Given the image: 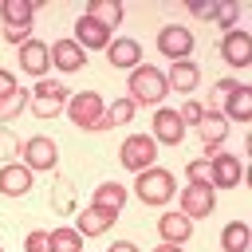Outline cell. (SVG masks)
Returning <instances> with one entry per match:
<instances>
[{
    "instance_id": "38",
    "label": "cell",
    "mask_w": 252,
    "mask_h": 252,
    "mask_svg": "<svg viewBox=\"0 0 252 252\" xmlns=\"http://www.w3.org/2000/svg\"><path fill=\"white\" fill-rule=\"evenodd\" d=\"M4 39L20 47V43H28V39H32V28H4Z\"/></svg>"
},
{
    "instance_id": "31",
    "label": "cell",
    "mask_w": 252,
    "mask_h": 252,
    "mask_svg": "<svg viewBox=\"0 0 252 252\" xmlns=\"http://www.w3.org/2000/svg\"><path fill=\"white\" fill-rule=\"evenodd\" d=\"M55 193H51V205L59 209V213H71V181H63V177H55V185H51Z\"/></svg>"
},
{
    "instance_id": "17",
    "label": "cell",
    "mask_w": 252,
    "mask_h": 252,
    "mask_svg": "<svg viewBox=\"0 0 252 252\" xmlns=\"http://www.w3.org/2000/svg\"><path fill=\"white\" fill-rule=\"evenodd\" d=\"M165 83H169V91H177V94H193L197 83H201V67L189 63V59H177V63H169Z\"/></svg>"
},
{
    "instance_id": "11",
    "label": "cell",
    "mask_w": 252,
    "mask_h": 252,
    "mask_svg": "<svg viewBox=\"0 0 252 252\" xmlns=\"http://www.w3.org/2000/svg\"><path fill=\"white\" fill-rule=\"evenodd\" d=\"M20 67L32 75V79H47V71H51V55H47V43L43 39H28V43H20Z\"/></svg>"
},
{
    "instance_id": "36",
    "label": "cell",
    "mask_w": 252,
    "mask_h": 252,
    "mask_svg": "<svg viewBox=\"0 0 252 252\" xmlns=\"http://www.w3.org/2000/svg\"><path fill=\"white\" fill-rule=\"evenodd\" d=\"M236 87H240L236 79H217V83H213V102L220 106V102H224V98H228V94H232Z\"/></svg>"
},
{
    "instance_id": "34",
    "label": "cell",
    "mask_w": 252,
    "mask_h": 252,
    "mask_svg": "<svg viewBox=\"0 0 252 252\" xmlns=\"http://www.w3.org/2000/svg\"><path fill=\"white\" fill-rule=\"evenodd\" d=\"M24 252H51V244H47V232L32 228V232L24 236Z\"/></svg>"
},
{
    "instance_id": "40",
    "label": "cell",
    "mask_w": 252,
    "mask_h": 252,
    "mask_svg": "<svg viewBox=\"0 0 252 252\" xmlns=\"http://www.w3.org/2000/svg\"><path fill=\"white\" fill-rule=\"evenodd\" d=\"M106 252H138V244H130V240H114Z\"/></svg>"
},
{
    "instance_id": "9",
    "label": "cell",
    "mask_w": 252,
    "mask_h": 252,
    "mask_svg": "<svg viewBox=\"0 0 252 252\" xmlns=\"http://www.w3.org/2000/svg\"><path fill=\"white\" fill-rule=\"evenodd\" d=\"M71 32H75L71 39H75V43H79L83 51H106V43L114 39V35H110V28H102V24H94L91 16H79Z\"/></svg>"
},
{
    "instance_id": "14",
    "label": "cell",
    "mask_w": 252,
    "mask_h": 252,
    "mask_svg": "<svg viewBox=\"0 0 252 252\" xmlns=\"http://www.w3.org/2000/svg\"><path fill=\"white\" fill-rule=\"evenodd\" d=\"M150 138H154V142H161V146H177V142L185 138V126H181L177 110L158 106V110H154V134H150Z\"/></svg>"
},
{
    "instance_id": "33",
    "label": "cell",
    "mask_w": 252,
    "mask_h": 252,
    "mask_svg": "<svg viewBox=\"0 0 252 252\" xmlns=\"http://www.w3.org/2000/svg\"><path fill=\"white\" fill-rule=\"evenodd\" d=\"M0 158H8V161L20 158V138H16L8 126H0Z\"/></svg>"
},
{
    "instance_id": "32",
    "label": "cell",
    "mask_w": 252,
    "mask_h": 252,
    "mask_svg": "<svg viewBox=\"0 0 252 252\" xmlns=\"http://www.w3.org/2000/svg\"><path fill=\"white\" fill-rule=\"evenodd\" d=\"M236 16H240V4H232V0H228V4H217V12H213V20H217L224 32L236 24Z\"/></svg>"
},
{
    "instance_id": "41",
    "label": "cell",
    "mask_w": 252,
    "mask_h": 252,
    "mask_svg": "<svg viewBox=\"0 0 252 252\" xmlns=\"http://www.w3.org/2000/svg\"><path fill=\"white\" fill-rule=\"evenodd\" d=\"M154 252H181V244H165V240H161V244H158Z\"/></svg>"
},
{
    "instance_id": "25",
    "label": "cell",
    "mask_w": 252,
    "mask_h": 252,
    "mask_svg": "<svg viewBox=\"0 0 252 252\" xmlns=\"http://www.w3.org/2000/svg\"><path fill=\"white\" fill-rule=\"evenodd\" d=\"M47 244H51V252H83V236L75 228H63V224L47 232Z\"/></svg>"
},
{
    "instance_id": "37",
    "label": "cell",
    "mask_w": 252,
    "mask_h": 252,
    "mask_svg": "<svg viewBox=\"0 0 252 252\" xmlns=\"http://www.w3.org/2000/svg\"><path fill=\"white\" fill-rule=\"evenodd\" d=\"M16 91H20V83H16V75L0 67V102H8V98H12Z\"/></svg>"
},
{
    "instance_id": "10",
    "label": "cell",
    "mask_w": 252,
    "mask_h": 252,
    "mask_svg": "<svg viewBox=\"0 0 252 252\" xmlns=\"http://www.w3.org/2000/svg\"><path fill=\"white\" fill-rule=\"evenodd\" d=\"M47 55H51V67L55 71H63V75H71V71H83V63H87V51L67 35V39H55L51 47H47Z\"/></svg>"
},
{
    "instance_id": "21",
    "label": "cell",
    "mask_w": 252,
    "mask_h": 252,
    "mask_svg": "<svg viewBox=\"0 0 252 252\" xmlns=\"http://www.w3.org/2000/svg\"><path fill=\"white\" fill-rule=\"evenodd\" d=\"M248 244H252V228L244 220H228L220 228V252H248Z\"/></svg>"
},
{
    "instance_id": "27",
    "label": "cell",
    "mask_w": 252,
    "mask_h": 252,
    "mask_svg": "<svg viewBox=\"0 0 252 252\" xmlns=\"http://www.w3.org/2000/svg\"><path fill=\"white\" fill-rule=\"evenodd\" d=\"M134 114H138V106L122 94L118 102H110V106H106V126H130V122H134Z\"/></svg>"
},
{
    "instance_id": "3",
    "label": "cell",
    "mask_w": 252,
    "mask_h": 252,
    "mask_svg": "<svg viewBox=\"0 0 252 252\" xmlns=\"http://www.w3.org/2000/svg\"><path fill=\"white\" fill-rule=\"evenodd\" d=\"M134 193H138V201H142V205H169V201H173V193H177V181H173V173H169V169L150 165V169H142V173H138Z\"/></svg>"
},
{
    "instance_id": "28",
    "label": "cell",
    "mask_w": 252,
    "mask_h": 252,
    "mask_svg": "<svg viewBox=\"0 0 252 252\" xmlns=\"http://www.w3.org/2000/svg\"><path fill=\"white\" fill-rule=\"evenodd\" d=\"M28 94H32V91H24V87H20V91H16L8 102H0V126H8V122H12V118L24 110V106H28Z\"/></svg>"
},
{
    "instance_id": "1",
    "label": "cell",
    "mask_w": 252,
    "mask_h": 252,
    "mask_svg": "<svg viewBox=\"0 0 252 252\" xmlns=\"http://www.w3.org/2000/svg\"><path fill=\"white\" fill-rule=\"evenodd\" d=\"M165 94H169V83H165V75L158 71V67H150V63H138L134 71H130V102L134 106H161L165 102Z\"/></svg>"
},
{
    "instance_id": "30",
    "label": "cell",
    "mask_w": 252,
    "mask_h": 252,
    "mask_svg": "<svg viewBox=\"0 0 252 252\" xmlns=\"http://www.w3.org/2000/svg\"><path fill=\"white\" fill-rule=\"evenodd\" d=\"M177 118H181V126H197V122L205 118V106H201L197 98H185L181 110H177Z\"/></svg>"
},
{
    "instance_id": "6",
    "label": "cell",
    "mask_w": 252,
    "mask_h": 252,
    "mask_svg": "<svg viewBox=\"0 0 252 252\" xmlns=\"http://www.w3.org/2000/svg\"><path fill=\"white\" fill-rule=\"evenodd\" d=\"M158 51L165 55V59H189V51H193V32L185 28V24H165L161 32H158Z\"/></svg>"
},
{
    "instance_id": "16",
    "label": "cell",
    "mask_w": 252,
    "mask_h": 252,
    "mask_svg": "<svg viewBox=\"0 0 252 252\" xmlns=\"http://www.w3.org/2000/svg\"><path fill=\"white\" fill-rule=\"evenodd\" d=\"M106 59H110V67H118V71H134L138 63H142V43L138 39H110L106 43Z\"/></svg>"
},
{
    "instance_id": "20",
    "label": "cell",
    "mask_w": 252,
    "mask_h": 252,
    "mask_svg": "<svg viewBox=\"0 0 252 252\" xmlns=\"http://www.w3.org/2000/svg\"><path fill=\"white\" fill-rule=\"evenodd\" d=\"M220 114L232 118V122H252V87L240 83V87L224 98V110H220Z\"/></svg>"
},
{
    "instance_id": "19",
    "label": "cell",
    "mask_w": 252,
    "mask_h": 252,
    "mask_svg": "<svg viewBox=\"0 0 252 252\" xmlns=\"http://www.w3.org/2000/svg\"><path fill=\"white\" fill-rule=\"evenodd\" d=\"M158 232H161L165 244H185V240L193 236V220H189L181 209H173V213H165V217L158 220Z\"/></svg>"
},
{
    "instance_id": "7",
    "label": "cell",
    "mask_w": 252,
    "mask_h": 252,
    "mask_svg": "<svg viewBox=\"0 0 252 252\" xmlns=\"http://www.w3.org/2000/svg\"><path fill=\"white\" fill-rule=\"evenodd\" d=\"M220 55H224L228 67H248L252 63V35L240 32V28H228L220 35Z\"/></svg>"
},
{
    "instance_id": "29",
    "label": "cell",
    "mask_w": 252,
    "mask_h": 252,
    "mask_svg": "<svg viewBox=\"0 0 252 252\" xmlns=\"http://www.w3.org/2000/svg\"><path fill=\"white\" fill-rule=\"evenodd\" d=\"M189 185H205V189H213V169H209V158H197V161H189Z\"/></svg>"
},
{
    "instance_id": "8",
    "label": "cell",
    "mask_w": 252,
    "mask_h": 252,
    "mask_svg": "<svg viewBox=\"0 0 252 252\" xmlns=\"http://www.w3.org/2000/svg\"><path fill=\"white\" fill-rule=\"evenodd\" d=\"M177 197H181V213H185L189 220H201V217H209V213L217 209V189H205V185L177 189Z\"/></svg>"
},
{
    "instance_id": "2",
    "label": "cell",
    "mask_w": 252,
    "mask_h": 252,
    "mask_svg": "<svg viewBox=\"0 0 252 252\" xmlns=\"http://www.w3.org/2000/svg\"><path fill=\"white\" fill-rule=\"evenodd\" d=\"M63 110L79 130H110L106 126V102H102L98 91H71Z\"/></svg>"
},
{
    "instance_id": "13",
    "label": "cell",
    "mask_w": 252,
    "mask_h": 252,
    "mask_svg": "<svg viewBox=\"0 0 252 252\" xmlns=\"http://www.w3.org/2000/svg\"><path fill=\"white\" fill-rule=\"evenodd\" d=\"M32 169L24 165V161H4L0 165V193L4 197H24V193H32Z\"/></svg>"
},
{
    "instance_id": "12",
    "label": "cell",
    "mask_w": 252,
    "mask_h": 252,
    "mask_svg": "<svg viewBox=\"0 0 252 252\" xmlns=\"http://www.w3.org/2000/svg\"><path fill=\"white\" fill-rule=\"evenodd\" d=\"M209 169H213V189H232V185L244 177L240 158H236V154H224V150L209 158Z\"/></svg>"
},
{
    "instance_id": "18",
    "label": "cell",
    "mask_w": 252,
    "mask_h": 252,
    "mask_svg": "<svg viewBox=\"0 0 252 252\" xmlns=\"http://www.w3.org/2000/svg\"><path fill=\"white\" fill-rule=\"evenodd\" d=\"M114 220H118V213H106V209H98V205H87V209L79 213L75 232H79V236H102V232H110Z\"/></svg>"
},
{
    "instance_id": "26",
    "label": "cell",
    "mask_w": 252,
    "mask_h": 252,
    "mask_svg": "<svg viewBox=\"0 0 252 252\" xmlns=\"http://www.w3.org/2000/svg\"><path fill=\"white\" fill-rule=\"evenodd\" d=\"M67 98H71V91L63 87L59 94H47V98H32V114L35 118H55L63 106H67Z\"/></svg>"
},
{
    "instance_id": "24",
    "label": "cell",
    "mask_w": 252,
    "mask_h": 252,
    "mask_svg": "<svg viewBox=\"0 0 252 252\" xmlns=\"http://www.w3.org/2000/svg\"><path fill=\"white\" fill-rule=\"evenodd\" d=\"M91 205H98V209H106V213H122V205H126V185L102 181V185L94 189V201H91Z\"/></svg>"
},
{
    "instance_id": "15",
    "label": "cell",
    "mask_w": 252,
    "mask_h": 252,
    "mask_svg": "<svg viewBox=\"0 0 252 252\" xmlns=\"http://www.w3.org/2000/svg\"><path fill=\"white\" fill-rule=\"evenodd\" d=\"M197 138L205 142V150H209V158H213L217 146L228 138V118H224L220 110H205V118L197 122Z\"/></svg>"
},
{
    "instance_id": "42",
    "label": "cell",
    "mask_w": 252,
    "mask_h": 252,
    "mask_svg": "<svg viewBox=\"0 0 252 252\" xmlns=\"http://www.w3.org/2000/svg\"><path fill=\"white\" fill-rule=\"evenodd\" d=\"M0 252H4V244H0Z\"/></svg>"
},
{
    "instance_id": "35",
    "label": "cell",
    "mask_w": 252,
    "mask_h": 252,
    "mask_svg": "<svg viewBox=\"0 0 252 252\" xmlns=\"http://www.w3.org/2000/svg\"><path fill=\"white\" fill-rule=\"evenodd\" d=\"M59 91H63V83H59V79H35L32 98H47V94H59Z\"/></svg>"
},
{
    "instance_id": "39",
    "label": "cell",
    "mask_w": 252,
    "mask_h": 252,
    "mask_svg": "<svg viewBox=\"0 0 252 252\" xmlns=\"http://www.w3.org/2000/svg\"><path fill=\"white\" fill-rule=\"evenodd\" d=\"M213 12H217V4H193V16H201V20H213Z\"/></svg>"
},
{
    "instance_id": "22",
    "label": "cell",
    "mask_w": 252,
    "mask_h": 252,
    "mask_svg": "<svg viewBox=\"0 0 252 252\" xmlns=\"http://www.w3.org/2000/svg\"><path fill=\"white\" fill-rule=\"evenodd\" d=\"M0 16H4L8 28H32L35 4H32V0H4V4H0Z\"/></svg>"
},
{
    "instance_id": "5",
    "label": "cell",
    "mask_w": 252,
    "mask_h": 252,
    "mask_svg": "<svg viewBox=\"0 0 252 252\" xmlns=\"http://www.w3.org/2000/svg\"><path fill=\"white\" fill-rule=\"evenodd\" d=\"M20 161H24L32 173H47V169H55V161H59V146H55L47 134H35V138L20 142Z\"/></svg>"
},
{
    "instance_id": "23",
    "label": "cell",
    "mask_w": 252,
    "mask_h": 252,
    "mask_svg": "<svg viewBox=\"0 0 252 252\" xmlns=\"http://www.w3.org/2000/svg\"><path fill=\"white\" fill-rule=\"evenodd\" d=\"M83 16H91L94 24H102V28H110V32H114V28L122 24V4H118V0H91Z\"/></svg>"
},
{
    "instance_id": "4",
    "label": "cell",
    "mask_w": 252,
    "mask_h": 252,
    "mask_svg": "<svg viewBox=\"0 0 252 252\" xmlns=\"http://www.w3.org/2000/svg\"><path fill=\"white\" fill-rule=\"evenodd\" d=\"M118 161H122L126 169L142 173V169L158 165V142H154L150 134H130V138L118 146Z\"/></svg>"
}]
</instances>
